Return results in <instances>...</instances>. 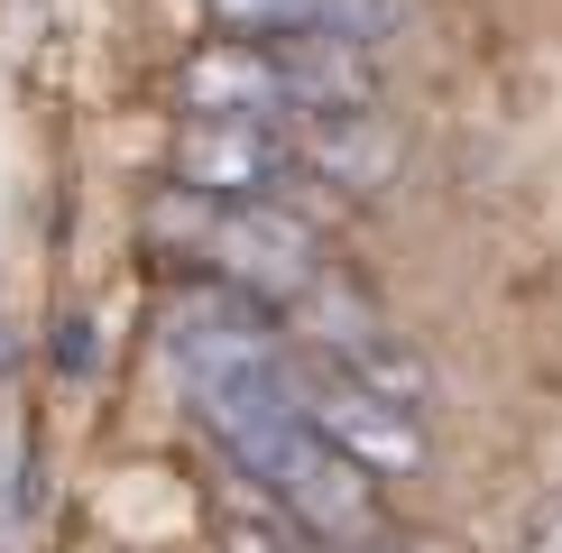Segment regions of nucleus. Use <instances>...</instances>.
<instances>
[{
  "label": "nucleus",
  "mask_w": 562,
  "mask_h": 553,
  "mask_svg": "<svg viewBox=\"0 0 562 553\" xmlns=\"http://www.w3.org/2000/svg\"><path fill=\"white\" fill-rule=\"evenodd\" d=\"M286 360H295V351H286ZM194 415H203V433L240 461V479H259V498L295 526L304 544L333 553V544L379 535V479L314 433V415L295 406V379H286V369L259 379V387L194 397Z\"/></svg>",
  "instance_id": "obj_1"
},
{
  "label": "nucleus",
  "mask_w": 562,
  "mask_h": 553,
  "mask_svg": "<svg viewBox=\"0 0 562 553\" xmlns=\"http://www.w3.org/2000/svg\"><path fill=\"white\" fill-rule=\"evenodd\" d=\"M157 230L167 240H194L213 276H231L240 295H259V305H304L323 276V240L314 222L295 213L286 194H249V203H213V194H176L157 203Z\"/></svg>",
  "instance_id": "obj_2"
},
{
  "label": "nucleus",
  "mask_w": 562,
  "mask_h": 553,
  "mask_svg": "<svg viewBox=\"0 0 562 553\" xmlns=\"http://www.w3.org/2000/svg\"><path fill=\"white\" fill-rule=\"evenodd\" d=\"M167 360L184 379V397H222V387H259L286 369V341L259 295H240L231 276H203V286L167 295Z\"/></svg>",
  "instance_id": "obj_3"
},
{
  "label": "nucleus",
  "mask_w": 562,
  "mask_h": 553,
  "mask_svg": "<svg viewBox=\"0 0 562 553\" xmlns=\"http://www.w3.org/2000/svg\"><path fill=\"white\" fill-rule=\"evenodd\" d=\"M286 379H295V406L314 415V433H323L333 452H350L369 479H415V471L434 461L425 406H406V397H387V387L350 379V369H341V360H323V351L286 360Z\"/></svg>",
  "instance_id": "obj_4"
},
{
  "label": "nucleus",
  "mask_w": 562,
  "mask_h": 553,
  "mask_svg": "<svg viewBox=\"0 0 562 553\" xmlns=\"http://www.w3.org/2000/svg\"><path fill=\"white\" fill-rule=\"evenodd\" d=\"M167 167L184 194H213V203H249V194H286L304 176L295 167V129L286 121H240V111H184Z\"/></svg>",
  "instance_id": "obj_5"
},
{
  "label": "nucleus",
  "mask_w": 562,
  "mask_h": 553,
  "mask_svg": "<svg viewBox=\"0 0 562 553\" xmlns=\"http://www.w3.org/2000/svg\"><path fill=\"white\" fill-rule=\"evenodd\" d=\"M295 167L341 184V194H387L396 167H406V138L379 102L360 111H295Z\"/></svg>",
  "instance_id": "obj_6"
},
{
  "label": "nucleus",
  "mask_w": 562,
  "mask_h": 553,
  "mask_svg": "<svg viewBox=\"0 0 562 553\" xmlns=\"http://www.w3.org/2000/svg\"><path fill=\"white\" fill-rule=\"evenodd\" d=\"M184 111H240V121H295L286 102V65H277V37H213L184 56Z\"/></svg>",
  "instance_id": "obj_7"
},
{
  "label": "nucleus",
  "mask_w": 562,
  "mask_h": 553,
  "mask_svg": "<svg viewBox=\"0 0 562 553\" xmlns=\"http://www.w3.org/2000/svg\"><path fill=\"white\" fill-rule=\"evenodd\" d=\"M277 65H286V102L295 111H360V102H379V56H369L360 37L286 29L277 37Z\"/></svg>",
  "instance_id": "obj_8"
},
{
  "label": "nucleus",
  "mask_w": 562,
  "mask_h": 553,
  "mask_svg": "<svg viewBox=\"0 0 562 553\" xmlns=\"http://www.w3.org/2000/svg\"><path fill=\"white\" fill-rule=\"evenodd\" d=\"M231 37H286V29H314V0H203Z\"/></svg>",
  "instance_id": "obj_9"
},
{
  "label": "nucleus",
  "mask_w": 562,
  "mask_h": 553,
  "mask_svg": "<svg viewBox=\"0 0 562 553\" xmlns=\"http://www.w3.org/2000/svg\"><path fill=\"white\" fill-rule=\"evenodd\" d=\"M526 553H562V489H544L526 507Z\"/></svg>",
  "instance_id": "obj_10"
},
{
  "label": "nucleus",
  "mask_w": 562,
  "mask_h": 553,
  "mask_svg": "<svg viewBox=\"0 0 562 553\" xmlns=\"http://www.w3.org/2000/svg\"><path fill=\"white\" fill-rule=\"evenodd\" d=\"M231 553H295V544H277V535H231Z\"/></svg>",
  "instance_id": "obj_11"
},
{
  "label": "nucleus",
  "mask_w": 562,
  "mask_h": 553,
  "mask_svg": "<svg viewBox=\"0 0 562 553\" xmlns=\"http://www.w3.org/2000/svg\"><path fill=\"white\" fill-rule=\"evenodd\" d=\"M333 553H406V544H387V535H360V544H333Z\"/></svg>",
  "instance_id": "obj_12"
},
{
  "label": "nucleus",
  "mask_w": 562,
  "mask_h": 553,
  "mask_svg": "<svg viewBox=\"0 0 562 553\" xmlns=\"http://www.w3.org/2000/svg\"><path fill=\"white\" fill-rule=\"evenodd\" d=\"M0 369H10V305H0Z\"/></svg>",
  "instance_id": "obj_13"
}]
</instances>
